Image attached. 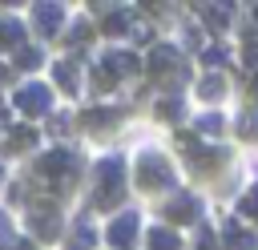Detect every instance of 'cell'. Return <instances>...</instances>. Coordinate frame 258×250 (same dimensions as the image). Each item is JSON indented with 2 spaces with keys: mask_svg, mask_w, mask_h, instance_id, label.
<instances>
[{
  "mask_svg": "<svg viewBox=\"0 0 258 250\" xmlns=\"http://www.w3.org/2000/svg\"><path fill=\"white\" fill-rule=\"evenodd\" d=\"M125 181V161L121 157H105L101 165H97V194H93V206H113V202H121V185Z\"/></svg>",
  "mask_w": 258,
  "mask_h": 250,
  "instance_id": "1",
  "label": "cell"
},
{
  "mask_svg": "<svg viewBox=\"0 0 258 250\" xmlns=\"http://www.w3.org/2000/svg\"><path fill=\"white\" fill-rule=\"evenodd\" d=\"M36 169H40L48 181H60V185H64V181H69V173L77 169V153H69V149H48V153L40 157V165H36Z\"/></svg>",
  "mask_w": 258,
  "mask_h": 250,
  "instance_id": "2",
  "label": "cell"
},
{
  "mask_svg": "<svg viewBox=\"0 0 258 250\" xmlns=\"http://www.w3.org/2000/svg\"><path fill=\"white\" fill-rule=\"evenodd\" d=\"M137 181H141V190L165 185V181H169V161H165L161 153H141V161H137Z\"/></svg>",
  "mask_w": 258,
  "mask_h": 250,
  "instance_id": "3",
  "label": "cell"
},
{
  "mask_svg": "<svg viewBox=\"0 0 258 250\" xmlns=\"http://www.w3.org/2000/svg\"><path fill=\"white\" fill-rule=\"evenodd\" d=\"M133 234H137V214H121L113 226H109V242L117 250H133Z\"/></svg>",
  "mask_w": 258,
  "mask_h": 250,
  "instance_id": "4",
  "label": "cell"
},
{
  "mask_svg": "<svg viewBox=\"0 0 258 250\" xmlns=\"http://www.w3.org/2000/svg\"><path fill=\"white\" fill-rule=\"evenodd\" d=\"M16 109H20V113H44V109H48V89H44V85L20 89V93H16Z\"/></svg>",
  "mask_w": 258,
  "mask_h": 250,
  "instance_id": "5",
  "label": "cell"
},
{
  "mask_svg": "<svg viewBox=\"0 0 258 250\" xmlns=\"http://www.w3.org/2000/svg\"><path fill=\"white\" fill-rule=\"evenodd\" d=\"M165 218H169V222H194V218H198V198H189V194L173 198V202L165 206Z\"/></svg>",
  "mask_w": 258,
  "mask_h": 250,
  "instance_id": "6",
  "label": "cell"
},
{
  "mask_svg": "<svg viewBox=\"0 0 258 250\" xmlns=\"http://www.w3.org/2000/svg\"><path fill=\"white\" fill-rule=\"evenodd\" d=\"M149 69H153V73H169V69L181 73V60H177V52H173L169 44H157V48L149 52Z\"/></svg>",
  "mask_w": 258,
  "mask_h": 250,
  "instance_id": "7",
  "label": "cell"
},
{
  "mask_svg": "<svg viewBox=\"0 0 258 250\" xmlns=\"http://www.w3.org/2000/svg\"><path fill=\"white\" fill-rule=\"evenodd\" d=\"M101 69H105V73H109V77L117 81L121 73H133V69H137V56H133V52H109Z\"/></svg>",
  "mask_w": 258,
  "mask_h": 250,
  "instance_id": "8",
  "label": "cell"
},
{
  "mask_svg": "<svg viewBox=\"0 0 258 250\" xmlns=\"http://www.w3.org/2000/svg\"><path fill=\"white\" fill-rule=\"evenodd\" d=\"M36 28L52 36L60 28V4H36Z\"/></svg>",
  "mask_w": 258,
  "mask_h": 250,
  "instance_id": "9",
  "label": "cell"
},
{
  "mask_svg": "<svg viewBox=\"0 0 258 250\" xmlns=\"http://www.w3.org/2000/svg\"><path fill=\"white\" fill-rule=\"evenodd\" d=\"M32 230H36L40 238H52V234L60 230V218H56L52 210H36V214H32Z\"/></svg>",
  "mask_w": 258,
  "mask_h": 250,
  "instance_id": "10",
  "label": "cell"
},
{
  "mask_svg": "<svg viewBox=\"0 0 258 250\" xmlns=\"http://www.w3.org/2000/svg\"><path fill=\"white\" fill-rule=\"evenodd\" d=\"M226 242H230V250H258V242H254V234H246V230H238V222H230V226H226Z\"/></svg>",
  "mask_w": 258,
  "mask_h": 250,
  "instance_id": "11",
  "label": "cell"
},
{
  "mask_svg": "<svg viewBox=\"0 0 258 250\" xmlns=\"http://www.w3.org/2000/svg\"><path fill=\"white\" fill-rule=\"evenodd\" d=\"M20 36H24V28H20L16 20H0V48H8V44H20Z\"/></svg>",
  "mask_w": 258,
  "mask_h": 250,
  "instance_id": "12",
  "label": "cell"
},
{
  "mask_svg": "<svg viewBox=\"0 0 258 250\" xmlns=\"http://www.w3.org/2000/svg\"><path fill=\"white\" fill-rule=\"evenodd\" d=\"M149 246H153V250H177L181 242H177L169 230H149Z\"/></svg>",
  "mask_w": 258,
  "mask_h": 250,
  "instance_id": "13",
  "label": "cell"
},
{
  "mask_svg": "<svg viewBox=\"0 0 258 250\" xmlns=\"http://www.w3.org/2000/svg\"><path fill=\"white\" fill-rule=\"evenodd\" d=\"M109 121H113L109 109H93V113H85V125H89V129H105Z\"/></svg>",
  "mask_w": 258,
  "mask_h": 250,
  "instance_id": "14",
  "label": "cell"
},
{
  "mask_svg": "<svg viewBox=\"0 0 258 250\" xmlns=\"http://www.w3.org/2000/svg\"><path fill=\"white\" fill-rule=\"evenodd\" d=\"M93 246V230L89 226H77V234H73V246L69 250H89Z\"/></svg>",
  "mask_w": 258,
  "mask_h": 250,
  "instance_id": "15",
  "label": "cell"
},
{
  "mask_svg": "<svg viewBox=\"0 0 258 250\" xmlns=\"http://www.w3.org/2000/svg\"><path fill=\"white\" fill-rule=\"evenodd\" d=\"M238 210H242V214H250V218L258 222V181H254V190L242 198V206H238Z\"/></svg>",
  "mask_w": 258,
  "mask_h": 250,
  "instance_id": "16",
  "label": "cell"
},
{
  "mask_svg": "<svg viewBox=\"0 0 258 250\" xmlns=\"http://www.w3.org/2000/svg\"><path fill=\"white\" fill-rule=\"evenodd\" d=\"M202 12L210 16V24H214V28H222V24H226V16H230V8H222V4H214V8H202Z\"/></svg>",
  "mask_w": 258,
  "mask_h": 250,
  "instance_id": "17",
  "label": "cell"
},
{
  "mask_svg": "<svg viewBox=\"0 0 258 250\" xmlns=\"http://www.w3.org/2000/svg\"><path fill=\"white\" fill-rule=\"evenodd\" d=\"M125 28H129V16H125V12H113V16L105 20V32H125Z\"/></svg>",
  "mask_w": 258,
  "mask_h": 250,
  "instance_id": "18",
  "label": "cell"
},
{
  "mask_svg": "<svg viewBox=\"0 0 258 250\" xmlns=\"http://www.w3.org/2000/svg\"><path fill=\"white\" fill-rule=\"evenodd\" d=\"M202 60H206V65H222V60H226V48H222V44H210V48H202Z\"/></svg>",
  "mask_w": 258,
  "mask_h": 250,
  "instance_id": "19",
  "label": "cell"
},
{
  "mask_svg": "<svg viewBox=\"0 0 258 250\" xmlns=\"http://www.w3.org/2000/svg\"><path fill=\"white\" fill-rule=\"evenodd\" d=\"M16 65H20V69H36V65H40V52H36V48H20Z\"/></svg>",
  "mask_w": 258,
  "mask_h": 250,
  "instance_id": "20",
  "label": "cell"
},
{
  "mask_svg": "<svg viewBox=\"0 0 258 250\" xmlns=\"http://www.w3.org/2000/svg\"><path fill=\"white\" fill-rule=\"evenodd\" d=\"M202 97L210 101V97H222V77H206L202 81Z\"/></svg>",
  "mask_w": 258,
  "mask_h": 250,
  "instance_id": "21",
  "label": "cell"
},
{
  "mask_svg": "<svg viewBox=\"0 0 258 250\" xmlns=\"http://www.w3.org/2000/svg\"><path fill=\"white\" fill-rule=\"evenodd\" d=\"M157 113H161L165 121H169V117H181V101H173V97H169V101H161V105H157Z\"/></svg>",
  "mask_w": 258,
  "mask_h": 250,
  "instance_id": "22",
  "label": "cell"
},
{
  "mask_svg": "<svg viewBox=\"0 0 258 250\" xmlns=\"http://www.w3.org/2000/svg\"><path fill=\"white\" fill-rule=\"evenodd\" d=\"M52 73H56V81H60V85H64V89H69V93H73V89H77V85H73V69H69V65H56V69H52Z\"/></svg>",
  "mask_w": 258,
  "mask_h": 250,
  "instance_id": "23",
  "label": "cell"
},
{
  "mask_svg": "<svg viewBox=\"0 0 258 250\" xmlns=\"http://www.w3.org/2000/svg\"><path fill=\"white\" fill-rule=\"evenodd\" d=\"M198 129H202V133H218V129H222V117H218V113H210V117H202V121H198Z\"/></svg>",
  "mask_w": 258,
  "mask_h": 250,
  "instance_id": "24",
  "label": "cell"
},
{
  "mask_svg": "<svg viewBox=\"0 0 258 250\" xmlns=\"http://www.w3.org/2000/svg\"><path fill=\"white\" fill-rule=\"evenodd\" d=\"M32 141H36V133H32V129H20V133H12V149H16V145H32Z\"/></svg>",
  "mask_w": 258,
  "mask_h": 250,
  "instance_id": "25",
  "label": "cell"
},
{
  "mask_svg": "<svg viewBox=\"0 0 258 250\" xmlns=\"http://www.w3.org/2000/svg\"><path fill=\"white\" fill-rule=\"evenodd\" d=\"M198 250H218V238H214L210 230H202V234H198Z\"/></svg>",
  "mask_w": 258,
  "mask_h": 250,
  "instance_id": "26",
  "label": "cell"
},
{
  "mask_svg": "<svg viewBox=\"0 0 258 250\" xmlns=\"http://www.w3.org/2000/svg\"><path fill=\"white\" fill-rule=\"evenodd\" d=\"M242 133H246V137H258V113H250V117L242 121Z\"/></svg>",
  "mask_w": 258,
  "mask_h": 250,
  "instance_id": "27",
  "label": "cell"
},
{
  "mask_svg": "<svg viewBox=\"0 0 258 250\" xmlns=\"http://www.w3.org/2000/svg\"><path fill=\"white\" fill-rule=\"evenodd\" d=\"M16 250H32V246H28V242H16Z\"/></svg>",
  "mask_w": 258,
  "mask_h": 250,
  "instance_id": "28",
  "label": "cell"
},
{
  "mask_svg": "<svg viewBox=\"0 0 258 250\" xmlns=\"http://www.w3.org/2000/svg\"><path fill=\"white\" fill-rule=\"evenodd\" d=\"M0 129H4V105H0Z\"/></svg>",
  "mask_w": 258,
  "mask_h": 250,
  "instance_id": "29",
  "label": "cell"
},
{
  "mask_svg": "<svg viewBox=\"0 0 258 250\" xmlns=\"http://www.w3.org/2000/svg\"><path fill=\"white\" fill-rule=\"evenodd\" d=\"M254 93H258V77H254Z\"/></svg>",
  "mask_w": 258,
  "mask_h": 250,
  "instance_id": "30",
  "label": "cell"
},
{
  "mask_svg": "<svg viewBox=\"0 0 258 250\" xmlns=\"http://www.w3.org/2000/svg\"><path fill=\"white\" fill-rule=\"evenodd\" d=\"M254 12H258V4H254Z\"/></svg>",
  "mask_w": 258,
  "mask_h": 250,
  "instance_id": "31",
  "label": "cell"
}]
</instances>
